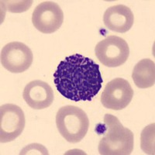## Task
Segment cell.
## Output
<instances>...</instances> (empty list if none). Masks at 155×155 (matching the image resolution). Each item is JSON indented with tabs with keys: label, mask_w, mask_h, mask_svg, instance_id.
Listing matches in <instances>:
<instances>
[{
	"label": "cell",
	"mask_w": 155,
	"mask_h": 155,
	"mask_svg": "<svg viewBox=\"0 0 155 155\" xmlns=\"http://www.w3.org/2000/svg\"><path fill=\"white\" fill-rule=\"evenodd\" d=\"M98 60L109 68L123 65L130 55V48L127 41L115 35H110L99 41L95 48Z\"/></svg>",
	"instance_id": "obj_4"
},
{
	"label": "cell",
	"mask_w": 155,
	"mask_h": 155,
	"mask_svg": "<svg viewBox=\"0 0 155 155\" xmlns=\"http://www.w3.org/2000/svg\"><path fill=\"white\" fill-rule=\"evenodd\" d=\"M19 154H48V151L43 145L33 143L23 148Z\"/></svg>",
	"instance_id": "obj_13"
},
{
	"label": "cell",
	"mask_w": 155,
	"mask_h": 155,
	"mask_svg": "<svg viewBox=\"0 0 155 155\" xmlns=\"http://www.w3.org/2000/svg\"><path fill=\"white\" fill-rule=\"evenodd\" d=\"M141 149L147 154H154V124L145 127L141 133Z\"/></svg>",
	"instance_id": "obj_12"
},
{
	"label": "cell",
	"mask_w": 155,
	"mask_h": 155,
	"mask_svg": "<svg viewBox=\"0 0 155 155\" xmlns=\"http://www.w3.org/2000/svg\"><path fill=\"white\" fill-rule=\"evenodd\" d=\"M63 22V11L58 3L52 1H45L37 5L32 15L33 25L43 34L57 31Z\"/></svg>",
	"instance_id": "obj_7"
},
{
	"label": "cell",
	"mask_w": 155,
	"mask_h": 155,
	"mask_svg": "<svg viewBox=\"0 0 155 155\" xmlns=\"http://www.w3.org/2000/svg\"><path fill=\"white\" fill-rule=\"evenodd\" d=\"M56 125L59 134L68 142L78 143L85 137L89 127V120L84 110L75 106H65L58 109Z\"/></svg>",
	"instance_id": "obj_3"
},
{
	"label": "cell",
	"mask_w": 155,
	"mask_h": 155,
	"mask_svg": "<svg viewBox=\"0 0 155 155\" xmlns=\"http://www.w3.org/2000/svg\"><path fill=\"white\" fill-rule=\"evenodd\" d=\"M133 97L134 90L129 81L122 78H116L106 84L100 100L106 109L121 110L130 103Z\"/></svg>",
	"instance_id": "obj_8"
},
{
	"label": "cell",
	"mask_w": 155,
	"mask_h": 155,
	"mask_svg": "<svg viewBox=\"0 0 155 155\" xmlns=\"http://www.w3.org/2000/svg\"><path fill=\"white\" fill-rule=\"evenodd\" d=\"M1 64L11 73L24 72L31 66L34 55L23 43L13 41L7 44L1 51Z\"/></svg>",
	"instance_id": "obj_6"
},
{
	"label": "cell",
	"mask_w": 155,
	"mask_h": 155,
	"mask_svg": "<svg viewBox=\"0 0 155 155\" xmlns=\"http://www.w3.org/2000/svg\"><path fill=\"white\" fill-rule=\"evenodd\" d=\"M54 78L58 92L74 102L92 100L103 82L99 66L92 59L78 54L61 61Z\"/></svg>",
	"instance_id": "obj_1"
},
{
	"label": "cell",
	"mask_w": 155,
	"mask_h": 155,
	"mask_svg": "<svg viewBox=\"0 0 155 155\" xmlns=\"http://www.w3.org/2000/svg\"><path fill=\"white\" fill-rule=\"evenodd\" d=\"M26 119L23 109L14 104H5L0 107V142L14 140L23 133Z\"/></svg>",
	"instance_id": "obj_5"
},
{
	"label": "cell",
	"mask_w": 155,
	"mask_h": 155,
	"mask_svg": "<svg viewBox=\"0 0 155 155\" xmlns=\"http://www.w3.org/2000/svg\"><path fill=\"white\" fill-rule=\"evenodd\" d=\"M23 97L27 104L34 109L49 107L54 99L52 88L41 80H34L28 83L23 90Z\"/></svg>",
	"instance_id": "obj_9"
},
{
	"label": "cell",
	"mask_w": 155,
	"mask_h": 155,
	"mask_svg": "<svg viewBox=\"0 0 155 155\" xmlns=\"http://www.w3.org/2000/svg\"><path fill=\"white\" fill-rule=\"evenodd\" d=\"M95 132L103 135L98 147L101 155H129L132 153L134 134L122 125L116 116L105 115L104 121L97 124Z\"/></svg>",
	"instance_id": "obj_2"
},
{
	"label": "cell",
	"mask_w": 155,
	"mask_h": 155,
	"mask_svg": "<svg viewBox=\"0 0 155 155\" xmlns=\"http://www.w3.org/2000/svg\"><path fill=\"white\" fill-rule=\"evenodd\" d=\"M132 78L136 86L147 88L153 86L155 83V64L150 59H142L134 67Z\"/></svg>",
	"instance_id": "obj_11"
},
{
	"label": "cell",
	"mask_w": 155,
	"mask_h": 155,
	"mask_svg": "<svg viewBox=\"0 0 155 155\" xmlns=\"http://www.w3.org/2000/svg\"><path fill=\"white\" fill-rule=\"evenodd\" d=\"M103 22L109 30L116 33H126L134 25V13L125 5H113L105 12Z\"/></svg>",
	"instance_id": "obj_10"
}]
</instances>
